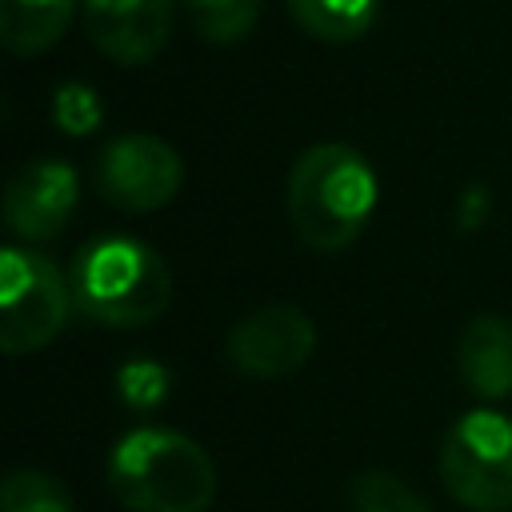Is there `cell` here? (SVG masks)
<instances>
[{"label":"cell","instance_id":"1","mask_svg":"<svg viewBox=\"0 0 512 512\" xmlns=\"http://www.w3.org/2000/svg\"><path fill=\"white\" fill-rule=\"evenodd\" d=\"M380 200L372 164L348 144H312L288 172V220L312 252H344L360 240Z\"/></svg>","mask_w":512,"mask_h":512},{"label":"cell","instance_id":"2","mask_svg":"<svg viewBox=\"0 0 512 512\" xmlns=\"http://www.w3.org/2000/svg\"><path fill=\"white\" fill-rule=\"evenodd\" d=\"M108 488L128 512H208L216 500V464L184 432L140 424L108 452Z\"/></svg>","mask_w":512,"mask_h":512},{"label":"cell","instance_id":"3","mask_svg":"<svg viewBox=\"0 0 512 512\" xmlns=\"http://www.w3.org/2000/svg\"><path fill=\"white\" fill-rule=\"evenodd\" d=\"M76 308L108 328H144L172 304V272L164 256L136 236H96L68 268Z\"/></svg>","mask_w":512,"mask_h":512},{"label":"cell","instance_id":"4","mask_svg":"<svg viewBox=\"0 0 512 512\" xmlns=\"http://www.w3.org/2000/svg\"><path fill=\"white\" fill-rule=\"evenodd\" d=\"M440 480L472 512L512 508V420L496 408L464 412L440 440Z\"/></svg>","mask_w":512,"mask_h":512},{"label":"cell","instance_id":"5","mask_svg":"<svg viewBox=\"0 0 512 512\" xmlns=\"http://www.w3.org/2000/svg\"><path fill=\"white\" fill-rule=\"evenodd\" d=\"M72 308L68 276L40 252L8 244L0 252V348L8 356H28L48 348Z\"/></svg>","mask_w":512,"mask_h":512},{"label":"cell","instance_id":"6","mask_svg":"<svg viewBox=\"0 0 512 512\" xmlns=\"http://www.w3.org/2000/svg\"><path fill=\"white\" fill-rule=\"evenodd\" d=\"M184 184L180 152L148 132H124L96 156V192L116 212H156Z\"/></svg>","mask_w":512,"mask_h":512},{"label":"cell","instance_id":"7","mask_svg":"<svg viewBox=\"0 0 512 512\" xmlns=\"http://www.w3.org/2000/svg\"><path fill=\"white\" fill-rule=\"evenodd\" d=\"M316 352V324L304 308L296 304H260L244 312L228 336H224V356L236 372L252 380H280L292 376L308 364Z\"/></svg>","mask_w":512,"mask_h":512},{"label":"cell","instance_id":"8","mask_svg":"<svg viewBox=\"0 0 512 512\" xmlns=\"http://www.w3.org/2000/svg\"><path fill=\"white\" fill-rule=\"evenodd\" d=\"M80 200V180L72 164L40 156L12 172L4 188V224L24 244H44L64 232Z\"/></svg>","mask_w":512,"mask_h":512},{"label":"cell","instance_id":"9","mask_svg":"<svg viewBox=\"0 0 512 512\" xmlns=\"http://www.w3.org/2000/svg\"><path fill=\"white\" fill-rule=\"evenodd\" d=\"M176 0H84L92 44L116 64H148L172 32Z\"/></svg>","mask_w":512,"mask_h":512},{"label":"cell","instance_id":"10","mask_svg":"<svg viewBox=\"0 0 512 512\" xmlns=\"http://www.w3.org/2000/svg\"><path fill=\"white\" fill-rule=\"evenodd\" d=\"M456 364L472 396L480 400L512 396V320L496 312L472 316L460 332Z\"/></svg>","mask_w":512,"mask_h":512},{"label":"cell","instance_id":"11","mask_svg":"<svg viewBox=\"0 0 512 512\" xmlns=\"http://www.w3.org/2000/svg\"><path fill=\"white\" fill-rule=\"evenodd\" d=\"M76 0H0V40L12 56H40L48 52L68 20Z\"/></svg>","mask_w":512,"mask_h":512},{"label":"cell","instance_id":"12","mask_svg":"<svg viewBox=\"0 0 512 512\" xmlns=\"http://www.w3.org/2000/svg\"><path fill=\"white\" fill-rule=\"evenodd\" d=\"M284 4L292 20L324 44H348L364 36L380 12V0H284Z\"/></svg>","mask_w":512,"mask_h":512},{"label":"cell","instance_id":"13","mask_svg":"<svg viewBox=\"0 0 512 512\" xmlns=\"http://www.w3.org/2000/svg\"><path fill=\"white\" fill-rule=\"evenodd\" d=\"M0 512H72L64 480L44 468H12L0 484Z\"/></svg>","mask_w":512,"mask_h":512},{"label":"cell","instance_id":"14","mask_svg":"<svg viewBox=\"0 0 512 512\" xmlns=\"http://www.w3.org/2000/svg\"><path fill=\"white\" fill-rule=\"evenodd\" d=\"M192 28L208 44H236L252 32L260 16V0H180Z\"/></svg>","mask_w":512,"mask_h":512},{"label":"cell","instance_id":"15","mask_svg":"<svg viewBox=\"0 0 512 512\" xmlns=\"http://www.w3.org/2000/svg\"><path fill=\"white\" fill-rule=\"evenodd\" d=\"M348 504L352 512H432L420 492H412L400 476L384 468H364L348 484Z\"/></svg>","mask_w":512,"mask_h":512},{"label":"cell","instance_id":"16","mask_svg":"<svg viewBox=\"0 0 512 512\" xmlns=\"http://www.w3.org/2000/svg\"><path fill=\"white\" fill-rule=\"evenodd\" d=\"M172 392V372L156 360H124L116 368V396L132 412H152L168 400Z\"/></svg>","mask_w":512,"mask_h":512},{"label":"cell","instance_id":"17","mask_svg":"<svg viewBox=\"0 0 512 512\" xmlns=\"http://www.w3.org/2000/svg\"><path fill=\"white\" fill-rule=\"evenodd\" d=\"M100 96L88 88V84H76V80H68V84H60L56 92H52V124L60 128V132H68V136H88L96 124H100Z\"/></svg>","mask_w":512,"mask_h":512},{"label":"cell","instance_id":"18","mask_svg":"<svg viewBox=\"0 0 512 512\" xmlns=\"http://www.w3.org/2000/svg\"><path fill=\"white\" fill-rule=\"evenodd\" d=\"M480 196H484V188H472V192H468V208H476V200H480ZM460 220H464V228H476V224H480V220H476V212H464Z\"/></svg>","mask_w":512,"mask_h":512}]
</instances>
